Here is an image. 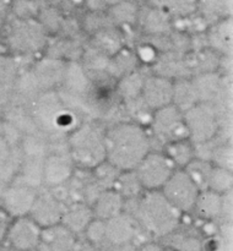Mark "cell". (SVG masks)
Here are the masks:
<instances>
[{
	"label": "cell",
	"mask_w": 233,
	"mask_h": 251,
	"mask_svg": "<svg viewBox=\"0 0 233 251\" xmlns=\"http://www.w3.org/2000/svg\"><path fill=\"white\" fill-rule=\"evenodd\" d=\"M105 161L119 171H134L154 149L151 135L144 125L123 119L104 127Z\"/></svg>",
	"instance_id": "1"
},
{
	"label": "cell",
	"mask_w": 233,
	"mask_h": 251,
	"mask_svg": "<svg viewBox=\"0 0 233 251\" xmlns=\"http://www.w3.org/2000/svg\"><path fill=\"white\" fill-rule=\"evenodd\" d=\"M29 118L43 139L64 140L83 119L69 107L58 91H42L29 100Z\"/></svg>",
	"instance_id": "2"
},
{
	"label": "cell",
	"mask_w": 233,
	"mask_h": 251,
	"mask_svg": "<svg viewBox=\"0 0 233 251\" xmlns=\"http://www.w3.org/2000/svg\"><path fill=\"white\" fill-rule=\"evenodd\" d=\"M129 213L134 216L140 228L156 238H166L173 234L181 226L183 213L179 212L159 190H144L137 199L125 206Z\"/></svg>",
	"instance_id": "3"
},
{
	"label": "cell",
	"mask_w": 233,
	"mask_h": 251,
	"mask_svg": "<svg viewBox=\"0 0 233 251\" xmlns=\"http://www.w3.org/2000/svg\"><path fill=\"white\" fill-rule=\"evenodd\" d=\"M104 127L102 120L85 119L66 136V152L78 171H92L105 161Z\"/></svg>",
	"instance_id": "4"
},
{
	"label": "cell",
	"mask_w": 233,
	"mask_h": 251,
	"mask_svg": "<svg viewBox=\"0 0 233 251\" xmlns=\"http://www.w3.org/2000/svg\"><path fill=\"white\" fill-rule=\"evenodd\" d=\"M189 139L194 145L206 144L228 129V118L223 117L213 105L199 102L184 112Z\"/></svg>",
	"instance_id": "5"
},
{
	"label": "cell",
	"mask_w": 233,
	"mask_h": 251,
	"mask_svg": "<svg viewBox=\"0 0 233 251\" xmlns=\"http://www.w3.org/2000/svg\"><path fill=\"white\" fill-rule=\"evenodd\" d=\"M152 142L159 145V149L169 142L189 139L184 113L174 104H168L152 112L147 126Z\"/></svg>",
	"instance_id": "6"
},
{
	"label": "cell",
	"mask_w": 233,
	"mask_h": 251,
	"mask_svg": "<svg viewBox=\"0 0 233 251\" xmlns=\"http://www.w3.org/2000/svg\"><path fill=\"white\" fill-rule=\"evenodd\" d=\"M7 41L12 50L22 55L36 54L46 48V27L37 19H16L11 22L7 33Z\"/></svg>",
	"instance_id": "7"
},
{
	"label": "cell",
	"mask_w": 233,
	"mask_h": 251,
	"mask_svg": "<svg viewBox=\"0 0 233 251\" xmlns=\"http://www.w3.org/2000/svg\"><path fill=\"white\" fill-rule=\"evenodd\" d=\"M176 169L161 149H152L135 167L134 172L144 190L157 191L161 190Z\"/></svg>",
	"instance_id": "8"
},
{
	"label": "cell",
	"mask_w": 233,
	"mask_h": 251,
	"mask_svg": "<svg viewBox=\"0 0 233 251\" xmlns=\"http://www.w3.org/2000/svg\"><path fill=\"white\" fill-rule=\"evenodd\" d=\"M159 191L183 215H188L193 211L200 193L184 169H176Z\"/></svg>",
	"instance_id": "9"
},
{
	"label": "cell",
	"mask_w": 233,
	"mask_h": 251,
	"mask_svg": "<svg viewBox=\"0 0 233 251\" xmlns=\"http://www.w3.org/2000/svg\"><path fill=\"white\" fill-rule=\"evenodd\" d=\"M38 190L39 188H34L26 183L16 174L0 195V207L11 218L27 216Z\"/></svg>",
	"instance_id": "10"
},
{
	"label": "cell",
	"mask_w": 233,
	"mask_h": 251,
	"mask_svg": "<svg viewBox=\"0 0 233 251\" xmlns=\"http://www.w3.org/2000/svg\"><path fill=\"white\" fill-rule=\"evenodd\" d=\"M76 168L66 150L64 152L49 151L42 167V186L56 189L65 185L73 178Z\"/></svg>",
	"instance_id": "11"
},
{
	"label": "cell",
	"mask_w": 233,
	"mask_h": 251,
	"mask_svg": "<svg viewBox=\"0 0 233 251\" xmlns=\"http://www.w3.org/2000/svg\"><path fill=\"white\" fill-rule=\"evenodd\" d=\"M140 229L141 228L134 216L125 210L115 217L104 221V247L102 251L120 245L134 244Z\"/></svg>",
	"instance_id": "12"
},
{
	"label": "cell",
	"mask_w": 233,
	"mask_h": 251,
	"mask_svg": "<svg viewBox=\"0 0 233 251\" xmlns=\"http://www.w3.org/2000/svg\"><path fill=\"white\" fill-rule=\"evenodd\" d=\"M65 203L52 189L39 188L28 216L41 228L60 223Z\"/></svg>",
	"instance_id": "13"
},
{
	"label": "cell",
	"mask_w": 233,
	"mask_h": 251,
	"mask_svg": "<svg viewBox=\"0 0 233 251\" xmlns=\"http://www.w3.org/2000/svg\"><path fill=\"white\" fill-rule=\"evenodd\" d=\"M68 60L55 55H46L32 65L31 73L37 87L41 91H55L60 87L66 71Z\"/></svg>",
	"instance_id": "14"
},
{
	"label": "cell",
	"mask_w": 233,
	"mask_h": 251,
	"mask_svg": "<svg viewBox=\"0 0 233 251\" xmlns=\"http://www.w3.org/2000/svg\"><path fill=\"white\" fill-rule=\"evenodd\" d=\"M42 228L27 216L12 218L7 227L5 239L16 251H33L37 249Z\"/></svg>",
	"instance_id": "15"
},
{
	"label": "cell",
	"mask_w": 233,
	"mask_h": 251,
	"mask_svg": "<svg viewBox=\"0 0 233 251\" xmlns=\"http://www.w3.org/2000/svg\"><path fill=\"white\" fill-rule=\"evenodd\" d=\"M142 102L151 112L172 104L173 100V80L150 73L145 75L141 93Z\"/></svg>",
	"instance_id": "16"
},
{
	"label": "cell",
	"mask_w": 233,
	"mask_h": 251,
	"mask_svg": "<svg viewBox=\"0 0 233 251\" xmlns=\"http://www.w3.org/2000/svg\"><path fill=\"white\" fill-rule=\"evenodd\" d=\"M206 47L212 49L223 59L232 58L233 50V20L226 16L215 20L204 32Z\"/></svg>",
	"instance_id": "17"
},
{
	"label": "cell",
	"mask_w": 233,
	"mask_h": 251,
	"mask_svg": "<svg viewBox=\"0 0 233 251\" xmlns=\"http://www.w3.org/2000/svg\"><path fill=\"white\" fill-rule=\"evenodd\" d=\"M136 27L149 38L166 36L173 31V20L161 10L150 5H140Z\"/></svg>",
	"instance_id": "18"
},
{
	"label": "cell",
	"mask_w": 233,
	"mask_h": 251,
	"mask_svg": "<svg viewBox=\"0 0 233 251\" xmlns=\"http://www.w3.org/2000/svg\"><path fill=\"white\" fill-rule=\"evenodd\" d=\"M78 240V235L63 223L43 227L41 229L37 251H70Z\"/></svg>",
	"instance_id": "19"
},
{
	"label": "cell",
	"mask_w": 233,
	"mask_h": 251,
	"mask_svg": "<svg viewBox=\"0 0 233 251\" xmlns=\"http://www.w3.org/2000/svg\"><path fill=\"white\" fill-rule=\"evenodd\" d=\"M95 218L92 208L83 201H74L65 205L60 223L75 233L76 235L83 234L87 226Z\"/></svg>",
	"instance_id": "20"
},
{
	"label": "cell",
	"mask_w": 233,
	"mask_h": 251,
	"mask_svg": "<svg viewBox=\"0 0 233 251\" xmlns=\"http://www.w3.org/2000/svg\"><path fill=\"white\" fill-rule=\"evenodd\" d=\"M91 208L95 218L108 221L125 210V201L114 189H104L91 203Z\"/></svg>",
	"instance_id": "21"
},
{
	"label": "cell",
	"mask_w": 233,
	"mask_h": 251,
	"mask_svg": "<svg viewBox=\"0 0 233 251\" xmlns=\"http://www.w3.org/2000/svg\"><path fill=\"white\" fill-rule=\"evenodd\" d=\"M142 69L140 66L139 59L135 54L134 48H130L129 46L125 44L122 49L113 54L109 58L107 66V75L113 82L119 80L123 76L132 73V71Z\"/></svg>",
	"instance_id": "22"
},
{
	"label": "cell",
	"mask_w": 233,
	"mask_h": 251,
	"mask_svg": "<svg viewBox=\"0 0 233 251\" xmlns=\"http://www.w3.org/2000/svg\"><path fill=\"white\" fill-rule=\"evenodd\" d=\"M90 46L112 56L125 46V34L120 28L109 25L91 34Z\"/></svg>",
	"instance_id": "23"
},
{
	"label": "cell",
	"mask_w": 233,
	"mask_h": 251,
	"mask_svg": "<svg viewBox=\"0 0 233 251\" xmlns=\"http://www.w3.org/2000/svg\"><path fill=\"white\" fill-rule=\"evenodd\" d=\"M139 9L140 2L132 1V0H123L108 7L105 12H107L110 24L124 32L127 28L136 27Z\"/></svg>",
	"instance_id": "24"
},
{
	"label": "cell",
	"mask_w": 233,
	"mask_h": 251,
	"mask_svg": "<svg viewBox=\"0 0 233 251\" xmlns=\"http://www.w3.org/2000/svg\"><path fill=\"white\" fill-rule=\"evenodd\" d=\"M145 4L161 10L173 21L186 19L199 12L198 0H145Z\"/></svg>",
	"instance_id": "25"
},
{
	"label": "cell",
	"mask_w": 233,
	"mask_h": 251,
	"mask_svg": "<svg viewBox=\"0 0 233 251\" xmlns=\"http://www.w3.org/2000/svg\"><path fill=\"white\" fill-rule=\"evenodd\" d=\"M191 212L208 222L217 220L223 213V195L211 190L200 191Z\"/></svg>",
	"instance_id": "26"
},
{
	"label": "cell",
	"mask_w": 233,
	"mask_h": 251,
	"mask_svg": "<svg viewBox=\"0 0 233 251\" xmlns=\"http://www.w3.org/2000/svg\"><path fill=\"white\" fill-rule=\"evenodd\" d=\"M145 75L146 74L142 73L141 69H137L115 81L113 91L117 100L120 103H124L140 97Z\"/></svg>",
	"instance_id": "27"
},
{
	"label": "cell",
	"mask_w": 233,
	"mask_h": 251,
	"mask_svg": "<svg viewBox=\"0 0 233 251\" xmlns=\"http://www.w3.org/2000/svg\"><path fill=\"white\" fill-rule=\"evenodd\" d=\"M200 102L198 91L191 77L173 80V100L172 104L176 105L181 112L190 109L193 105Z\"/></svg>",
	"instance_id": "28"
},
{
	"label": "cell",
	"mask_w": 233,
	"mask_h": 251,
	"mask_svg": "<svg viewBox=\"0 0 233 251\" xmlns=\"http://www.w3.org/2000/svg\"><path fill=\"white\" fill-rule=\"evenodd\" d=\"M161 150L168 156L177 169H183L191 159L196 157L195 146L190 141V139L169 142L164 145Z\"/></svg>",
	"instance_id": "29"
},
{
	"label": "cell",
	"mask_w": 233,
	"mask_h": 251,
	"mask_svg": "<svg viewBox=\"0 0 233 251\" xmlns=\"http://www.w3.org/2000/svg\"><path fill=\"white\" fill-rule=\"evenodd\" d=\"M113 189L117 190L122 195L125 203L134 201L144 191V189H142L141 184H140L139 179H137L134 171L122 172L119 174V176H118Z\"/></svg>",
	"instance_id": "30"
},
{
	"label": "cell",
	"mask_w": 233,
	"mask_h": 251,
	"mask_svg": "<svg viewBox=\"0 0 233 251\" xmlns=\"http://www.w3.org/2000/svg\"><path fill=\"white\" fill-rule=\"evenodd\" d=\"M213 164L207 159L200 158V157H195L191 159L185 167H184V172L190 176L191 180L195 183L199 190L203 191L207 189L208 180H210L211 172H212Z\"/></svg>",
	"instance_id": "31"
},
{
	"label": "cell",
	"mask_w": 233,
	"mask_h": 251,
	"mask_svg": "<svg viewBox=\"0 0 233 251\" xmlns=\"http://www.w3.org/2000/svg\"><path fill=\"white\" fill-rule=\"evenodd\" d=\"M17 77L19 74L15 59L0 55V98L5 97L10 91L15 90Z\"/></svg>",
	"instance_id": "32"
},
{
	"label": "cell",
	"mask_w": 233,
	"mask_h": 251,
	"mask_svg": "<svg viewBox=\"0 0 233 251\" xmlns=\"http://www.w3.org/2000/svg\"><path fill=\"white\" fill-rule=\"evenodd\" d=\"M233 188V173L232 169L217 167L213 164L212 172H211L210 180L206 190H211L220 195L232 193Z\"/></svg>",
	"instance_id": "33"
},
{
	"label": "cell",
	"mask_w": 233,
	"mask_h": 251,
	"mask_svg": "<svg viewBox=\"0 0 233 251\" xmlns=\"http://www.w3.org/2000/svg\"><path fill=\"white\" fill-rule=\"evenodd\" d=\"M199 12L203 16L212 17V21L232 16V0H198Z\"/></svg>",
	"instance_id": "34"
},
{
	"label": "cell",
	"mask_w": 233,
	"mask_h": 251,
	"mask_svg": "<svg viewBox=\"0 0 233 251\" xmlns=\"http://www.w3.org/2000/svg\"><path fill=\"white\" fill-rule=\"evenodd\" d=\"M90 172L96 183H97L103 190H104V189H113L118 176L122 173V171H119L117 167H114L113 164H110L109 162L107 161L98 164L97 167H95V168Z\"/></svg>",
	"instance_id": "35"
},
{
	"label": "cell",
	"mask_w": 233,
	"mask_h": 251,
	"mask_svg": "<svg viewBox=\"0 0 233 251\" xmlns=\"http://www.w3.org/2000/svg\"><path fill=\"white\" fill-rule=\"evenodd\" d=\"M134 50L141 68H151L161 54V51L150 41L139 44L136 48H134Z\"/></svg>",
	"instance_id": "36"
},
{
	"label": "cell",
	"mask_w": 233,
	"mask_h": 251,
	"mask_svg": "<svg viewBox=\"0 0 233 251\" xmlns=\"http://www.w3.org/2000/svg\"><path fill=\"white\" fill-rule=\"evenodd\" d=\"M85 239L102 250L104 247V221L93 218L83 232Z\"/></svg>",
	"instance_id": "37"
},
{
	"label": "cell",
	"mask_w": 233,
	"mask_h": 251,
	"mask_svg": "<svg viewBox=\"0 0 233 251\" xmlns=\"http://www.w3.org/2000/svg\"><path fill=\"white\" fill-rule=\"evenodd\" d=\"M82 25L85 31L92 34L96 31H98V29L103 28L105 26H109L112 24H110L105 11H88L85 19H83Z\"/></svg>",
	"instance_id": "38"
},
{
	"label": "cell",
	"mask_w": 233,
	"mask_h": 251,
	"mask_svg": "<svg viewBox=\"0 0 233 251\" xmlns=\"http://www.w3.org/2000/svg\"><path fill=\"white\" fill-rule=\"evenodd\" d=\"M16 19H37L39 15V9L33 0H15L12 5Z\"/></svg>",
	"instance_id": "39"
},
{
	"label": "cell",
	"mask_w": 233,
	"mask_h": 251,
	"mask_svg": "<svg viewBox=\"0 0 233 251\" xmlns=\"http://www.w3.org/2000/svg\"><path fill=\"white\" fill-rule=\"evenodd\" d=\"M174 251H201V242L195 237H181L173 247Z\"/></svg>",
	"instance_id": "40"
},
{
	"label": "cell",
	"mask_w": 233,
	"mask_h": 251,
	"mask_svg": "<svg viewBox=\"0 0 233 251\" xmlns=\"http://www.w3.org/2000/svg\"><path fill=\"white\" fill-rule=\"evenodd\" d=\"M12 158V145L10 144L9 139L0 130V163L10 161Z\"/></svg>",
	"instance_id": "41"
},
{
	"label": "cell",
	"mask_w": 233,
	"mask_h": 251,
	"mask_svg": "<svg viewBox=\"0 0 233 251\" xmlns=\"http://www.w3.org/2000/svg\"><path fill=\"white\" fill-rule=\"evenodd\" d=\"M11 220L12 218L0 207V242H2L5 239L7 227H9Z\"/></svg>",
	"instance_id": "42"
},
{
	"label": "cell",
	"mask_w": 233,
	"mask_h": 251,
	"mask_svg": "<svg viewBox=\"0 0 233 251\" xmlns=\"http://www.w3.org/2000/svg\"><path fill=\"white\" fill-rule=\"evenodd\" d=\"M88 11H105L108 9V5L104 0H83Z\"/></svg>",
	"instance_id": "43"
},
{
	"label": "cell",
	"mask_w": 233,
	"mask_h": 251,
	"mask_svg": "<svg viewBox=\"0 0 233 251\" xmlns=\"http://www.w3.org/2000/svg\"><path fill=\"white\" fill-rule=\"evenodd\" d=\"M70 251H102V250L98 249L96 245L91 244V243L87 242L86 239L81 240L78 238L75 245H74L73 249H71Z\"/></svg>",
	"instance_id": "44"
},
{
	"label": "cell",
	"mask_w": 233,
	"mask_h": 251,
	"mask_svg": "<svg viewBox=\"0 0 233 251\" xmlns=\"http://www.w3.org/2000/svg\"><path fill=\"white\" fill-rule=\"evenodd\" d=\"M135 251H163V249L155 243H146L140 248H136Z\"/></svg>",
	"instance_id": "45"
},
{
	"label": "cell",
	"mask_w": 233,
	"mask_h": 251,
	"mask_svg": "<svg viewBox=\"0 0 233 251\" xmlns=\"http://www.w3.org/2000/svg\"><path fill=\"white\" fill-rule=\"evenodd\" d=\"M104 1H105V4L108 5V7H109V6H112V5L117 4V2L123 1V0H104Z\"/></svg>",
	"instance_id": "46"
},
{
	"label": "cell",
	"mask_w": 233,
	"mask_h": 251,
	"mask_svg": "<svg viewBox=\"0 0 233 251\" xmlns=\"http://www.w3.org/2000/svg\"><path fill=\"white\" fill-rule=\"evenodd\" d=\"M132 1H136V2H140V1H141V0H132ZM144 1H145V0H144Z\"/></svg>",
	"instance_id": "47"
}]
</instances>
